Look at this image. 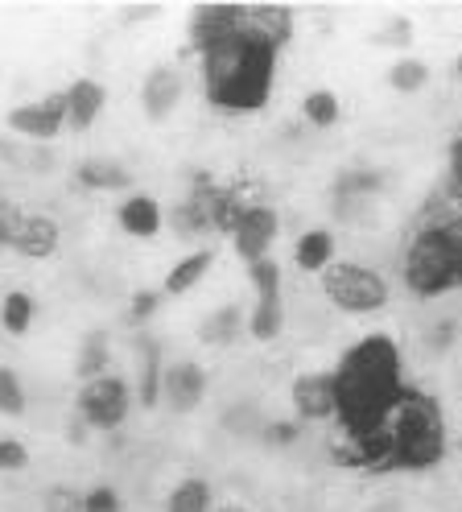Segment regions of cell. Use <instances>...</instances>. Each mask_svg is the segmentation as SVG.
Instances as JSON below:
<instances>
[{"label":"cell","mask_w":462,"mask_h":512,"mask_svg":"<svg viewBox=\"0 0 462 512\" xmlns=\"http://www.w3.org/2000/svg\"><path fill=\"white\" fill-rule=\"evenodd\" d=\"M405 393H409L405 356L396 347V339L384 331L351 343L335 364V397H339L335 422H343V430L355 442H372L396 413Z\"/></svg>","instance_id":"6da1fadb"},{"label":"cell","mask_w":462,"mask_h":512,"mask_svg":"<svg viewBox=\"0 0 462 512\" xmlns=\"http://www.w3.org/2000/svg\"><path fill=\"white\" fill-rule=\"evenodd\" d=\"M277 58L269 42H260L248 29H236L223 42L198 50V71H203L207 104L223 116H252L273 100Z\"/></svg>","instance_id":"7a4b0ae2"},{"label":"cell","mask_w":462,"mask_h":512,"mask_svg":"<svg viewBox=\"0 0 462 512\" xmlns=\"http://www.w3.org/2000/svg\"><path fill=\"white\" fill-rule=\"evenodd\" d=\"M363 446H368L363 455L376 459L380 467H401V471L438 467L446 455V422H442L438 401L409 389L401 405H396V413L384 422V430Z\"/></svg>","instance_id":"3957f363"},{"label":"cell","mask_w":462,"mask_h":512,"mask_svg":"<svg viewBox=\"0 0 462 512\" xmlns=\"http://www.w3.org/2000/svg\"><path fill=\"white\" fill-rule=\"evenodd\" d=\"M401 281L413 298H442L462 290V232L446 223H425L401 256Z\"/></svg>","instance_id":"277c9868"},{"label":"cell","mask_w":462,"mask_h":512,"mask_svg":"<svg viewBox=\"0 0 462 512\" xmlns=\"http://www.w3.org/2000/svg\"><path fill=\"white\" fill-rule=\"evenodd\" d=\"M322 294L339 314H351V318L380 314L392 298L384 273H376L372 265H359V261H335L330 265L322 273Z\"/></svg>","instance_id":"5b68a950"},{"label":"cell","mask_w":462,"mask_h":512,"mask_svg":"<svg viewBox=\"0 0 462 512\" xmlns=\"http://www.w3.org/2000/svg\"><path fill=\"white\" fill-rule=\"evenodd\" d=\"M132 413V389L124 376H95L87 384H79L75 393V418L91 430V434H112L128 422Z\"/></svg>","instance_id":"8992f818"},{"label":"cell","mask_w":462,"mask_h":512,"mask_svg":"<svg viewBox=\"0 0 462 512\" xmlns=\"http://www.w3.org/2000/svg\"><path fill=\"white\" fill-rule=\"evenodd\" d=\"M0 244H9L13 252L29 256V261H46L62 244V228H58V219H50L42 211H5Z\"/></svg>","instance_id":"52a82bcc"},{"label":"cell","mask_w":462,"mask_h":512,"mask_svg":"<svg viewBox=\"0 0 462 512\" xmlns=\"http://www.w3.org/2000/svg\"><path fill=\"white\" fill-rule=\"evenodd\" d=\"M281 236V215L277 207L269 203H248L244 215L236 219V228H231V248L244 265H256L264 256H273V244Z\"/></svg>","instance_id":"ba28073f"},{"label":"cell","mask_w":462,"mask_h":512,"mask_svg":"<svg viewBox=\"0 0 462 512\" xmlns=\"http://www.w3.org/2000/svg\"><path fill=\"white\" fill-rule=\"evenodd\" d=\"M9 133L21 137L25 145H54L66 128V104H62V91L46 95L38 104H17L9 112Z\"/></svg>","instance_id":"9c48e42d"},{"label":"cell","mask_w":462,"mask_h":512,"mask_svg":"<svg viewBox=\"0 0 462 512\" xmlns=\"http://www.w3.org/2000/svg\"><path fill=\"white\" fill-rule=\"evenodd\" d=\"M215 190H219L215 182L198 178L190 195L165 211V228H170L174 236H182V240L215 236V232H219V223H215Z\"/></svg>","instance_id":"30bf717a"},{"label":"cell","mask_w":462,"mask_h":512,"mask_svg":"<svg viewBox=\"0 0 462 512\" xmlns=\"http://www.w3.org/2000/svg\"><path fill=\"white\" fill-rule=\"evenodd\" d=\"M207 389H211V380L198 360H174L161 372V405L170 413H194L207 401Z\"/></svg>","instance_id":"8fae6325"},{"label":"cell","mask_w":462,"mask_h":512,"mask_svg":"<svg viewBox=\"0 0 462 512\" xmlns=\"http://www.w3.org/2000/svg\"><path fill=\"white\" fill-rule=\"evenodd\" d=\"M289 401L297 422H335L339 397H335V372H302L289 384Z\"/></svg>","instance_id":"7c38bea8"},{"label":"cell","mask_w":462,"mask_h":512,"mask_svg":"<svg viewBox=\"0 0 462 512\" xmlns=\"http://www.w3.org/2000/svg\"><path fill=\"white\" fill-rule=\"evenodd\" d=\"M182 95H186V79H182V71L174 67V62H157V67H149V75H145V83H141L145 120L165 124V120L178 112Z\"/></svg>","instance_id":"4fadbf2b"},{"label":"cell","mask_w":462,"mask_h":512,"mask_svg":"<svg viewBox=\"0 0 462 512\" xmlns=\"http://www.w3.org/2000/svg\"><path fill=\"white\" fill-rule=\"evenodd\" d=\"M62 104H66V128H71V133H87V128H95L99 116L108 112V87L83 75L62 91Z\"/></svg>","instance_id":"5bb4252c"},{"label":"cell","mask_w":462,"mask_h":512,"mask_svg":"<svg viewBox=\"0 0 462 512\" xmlns=\"http://www.w3.org/2000/svg\"><path fill=\"white\" fill-rule=\"evenodd\" d=\"M116 223L132 240H157L165 232V207L153 195H145V190H132L116 207Z\"/></svg>","instance_id":"9a60e30c"},{"label":"cell","mask_w":462,"mask_h":512,"mask_svg":"<svg viewBox=\"0 0 462 512\" xmlns=\"http://www.w3.org/2000/svg\"><path fill=\"white\" fill-rule=\"evenodd\" d=\"M186 29H190L194 50H207V46L223 42L227 34L244 29V5H198V9L190 13Z\"/></svg>","instance_id":"2e32d148"},{"label":"cell","mask_w":462,"mask_h":512,"mask_svg":"<svg viewBox=\"0 0 462 512\" xmlns=\"http://www.w3.org/2000/svg\"><path fill=\"white\" fill-rule=\"evenodd\" d=\"M244 29L269 42L273 50H285L293 38V9L289 5H244Z\"/></svg>","instance_id":"e0dca14e"},{"label":"cell","mask_w":462,"mask_h":512,"mask_svg":"<svg viewBox=\"0 0 462 512\" xmlns=\"http://www.w3.org/2000/svg\"><path fill=\"white\" fill-rule=\"evenodd\" d=\"M244 335H248V310L236 302L215 306L203 323H198V343H207V347H231Z\"/></svg>","instance_id":"ac0fdd59"},{"label":"cell","mask_w":462,"mask_h":512,"mask_svg":"<svg viewBox=\"0 0 462 512\" xmlns=\"http://www.w3.org/2000/svg\"><path fill=\"white\" fill-rule=\"evenodd\" d=\"M211 265H215V248L203 244V248L186 252L182 261H174L170 273H165L161 294H165V298H186L190 290H198V285H203V277L211 273Z\"/></svg>","instance_id":"d6986e66"},{"label":"cell","mask_w":462,"mask_h":512,"mask_svg":"<svg viewBox=\"0 0 462 512\" xmlns=\"http://www.w3.org/2000/svg\"><path fill=\"white\" fill-rule=\"evenodd\" d=\"M339 261V240L330 228H310L293 240V265L302 269V273H326L330 265Z\"/></svg>","instance_id":"ffe728a7"},{"label":"cell","mask_w":462,"mask_h":512,"mask_svg":"<svg viewBox=\"0 0 462 512\" xmlns=\"http://www.w3.org/2000/svg\"><path fill=\"white\" fill-rule=\"evenodd\" d=\"M75 182L83 190H116V195H132V170L116 157H83L75 166Z\"/></svg>","instance_id":"44dd1931"},{"label":"cell","mask_w":462,"mask_h":512,"mask_svg":"<svg viewBox=\"0 0 462 512\" xmlns=\"http://www.w3.org/2000/svg\"><path fill=\"white\" fill-rule=\"evenodd\" d=\"M281 331H285V294L252 298V306H248V339H256V343H277Z\"/></svg>","instance_id":"7402d4cb"},{"label":"cell","mask_w":462,"mask_h":512,"mask_svg":"<svg viewBox=\"0 0 462 512\" xmlns=\"http://www.w3.org/2000/svg\"><path fill=\"white\" fill-rule=\"evenodd\" d=\"M137 351H141V380H137V401L145 409L161 405V372H165V356L161 343H153V335H137Z\"/></svg>","instance_id":"603a6c76"},{"label":"cell","mask_w":462,"mask_h":512,"mask_svg":"<svg viewBox=\"0 0 462 512\" xmlns=\"http://www.w3.org/2000/svg\"><path fill=\"white\" fill-rule=\"evenodd\" d=\"M215 488L203 475H182L165 496V512H215Z\"/></svg>","instance_id":"cb8c5ba5"},{"label":"cell","mask_w":462,"mask_h":512,"mask_svg":"<svg viewBox=\"0 0 462 512\" xmlns=\"http://www.w3.org/2000/svg\"><path fill=\"white\" fill-rule=\"evenodd\" d=\"M108 368H112V339H108V331H87L83 343H79V356H75L79 384H87L95 376H108Z\"/></svg>","instance_id":"d4e9b609"},{"label":"cell","mask_w":462,"mask_h":512,"mask_svg":"<svg viewBox=\"0 0 462 512\" xmlns=\"http://www.w3.org/2000/svg\"><path fill=\"white\" fill-rule=\"evenodd\" d=\"M33 318H38V298L25 294V290H9L0 298V327H5L13 339L33 331Z\"/></svg>","instance_id":"484cf974"},{"label":"cell","mask_w":462,"mask_h":512,"mask_svg":"<svg viewBox=\"0 0 462 512\" xmlns=\"http://www.w3.org/2000/svg\"><path fill=\"white\" fill-rule=\"evenodd\" d=\"M302 116L306 124L314 128H335L343 120V100H339V91H330V87H314L302 95Z\"/></svg>","instance_id":"4316f807"},{"label":"cell","mask_w":462,"mask_h":512,"mask_svg":"<svg viewBox=\"0 0 462 512\" xmlns=\"http://www.w3.org/2000/svg\"><path fill=\"white\" fill-rule=\"evenodd\" d=\"M425 83H429V62H421V58L405 54V58H396L388 67V87L401 91V95H417Z\"/></svg>","instance_id":"83f0119b"},{"label":"cell","mask_w":462,"mask_h":512,"mask_svg":"<svg viewBox=\"0 0 462 512\" xmlns=\"http://www.w3.org/2000/svg\"><path fill=\"white\" fill-rule=\"evenodd\" d=\"M25 409H29V397L21 376L9 364H0V418H25Z\"/></svg>","instance_id":"f1b7e54d"},{"label":"cell","mask_w":462,"mask_h":512,"mask_svg":"<svg viewBox=\"0 0 462 512\" xmlns=\"http://www.w3.org/2000/svg\"><path fill=\"white\" fill-rule=\"evenodd\" d=\"M376 46H392V50H409L413 46V21L405 13H388L380 25H376V34H372Z\"/></svg>","instance_id":"f546056e"},{"label":"cell","mask_w":462,"mask_h":512,"mask_svg":"<svg viewBox=\"0 0 462 512\" xmlns=\"http://www.w3.org/2000/svg\"><path fill=\"white\" fill-rule=\"evenodd\" d=\"M248 281H252V298H273V294H281L285 273H281V265L273 261V256H264V261L248 265Z\"/></svg>","instance_id":"4dcf8cb0"},{"label":"cell","mask_w":462,"mask_h":512,"mask_svg":"<svg viewBox=\"0 0 462 512\" xmlns=\"http://www.w3.org/2000/svg\"><path fill=\"white\" fill-rule=\"evenodd\" d=\"M161 302H165L161 290H137V294H132V302H128V323H132V327H145L149 318L157 314Z\"/></svg>","instance_id":"1f68e13d"},{"label":"cell","mask_w":462,"mask_h":512,"mask_svg":"<svg viewBox=\"0 0 462 512\" xmlns=\"http://www.w3.org/2000/svg\"><path fill=\"white\" fill-rule=\"evenodd\" d=\"M83 512H124V500L112 484H99L83 492Z\"/></svg>","instance_id":"d6a6232c"},{"label":"cell","mask_w":462,"mask_h":512,"mask_svg":"<svg viewBox=\"0 0 462 512\" xmlns=\"http://www.w3.org/2000/svg\"><path fill=\"white\" fill-rule=\"evenodd\" d=\"M29 446L21 438H0V471L13 475V471H25L29 467Z\"/></svg>","instance_id":"836d02e7"},{"label":"cell","mask_w":462,"mask_h":512,"mask_svg":"<svg viewBox=\"0 0 462 512\" xmlns=\"http://www.w3.org/2000/svg\"><path fill=\"white\" fill-rule=\"evenodd\" d=\"M46 512H83V492L79 488H71V484H54L50 492H46V504H42Z\"/></svg>","instance_id":"e575fe53"},{"label":"cell","mask_w":462,"mask_h":512,"mask_svg":"<svg viewBox=\"0 0 462 512\" xmlns=\"http://www.w3.org/2000/svg\"><path fill=\"white\" fill-rule=\"evenodd\" d=\"M54 166H58V157H54L50 145H25V170H33V174H50Z\"/></svg>","instance_id":"d590c367"},{"label":"cell","mask_w":462,"mask_h":512,"mask_svg":"<svg viewBox=\"0 0 462 512\" xmlns=\"http://www.w3.org/2000/svg\"><path fill=\"white\" fill-rule=\"evenodd\" d=\"M450 182H454V195H462V133L450 149Z\"/></svg>","instance_id":"8d00e7d4"},{"label":"cell","mask_w":462,"mask_h":512,"mask_svg":"<svg viewBox=\"0 0 462 512\" xmlns=\"http://www.w3.org/2000/svg\"><path fill=\"white\" fill-rule=\"evenodd\" d=\"M87 434H91V430H87L79 418H71V442H75V446H83V442H87Z\"/></svg>","instance_id":"74e56055"},{"label":"cell","mask_w":462,"mask_h":512,"mask_svg":"<svg viewBox=\"0 0 462 512\" xmlns=\"http://www.w3.org/2000/svg\"><path fill=\"white\" fill-rule=\"evenodd\" d=\"M215 512H252V508H248V504H219Z\"/></svg>","instance_id":"f35d334b"},{"label":"cell","mask_w":462,"mask_h":512,"mask_svg":"<svg viewBox=\"0 0 462 512\" xmlns=\"http://www.w3.org/2000/svg\"><path fill=\"white\" fill-rule=\"evenodd\" d=\"M454 79H458V83H462V54H458V58H454Z\"/></svg>","instance_id":"ab89813d"},{"label":"cell","mask_w":462,"mask_h":512,"mask_svg":"<svg viewBox=\"0 0 462 512\" xmlns=\"http://www.w3.org/2000/svg\"><path fill=\"white\" fill-rule=\"evenodd\" d=\"M0 223H5V207H0Z\"/></svg>","instance_id":"60d3db41"}]
</instances>
